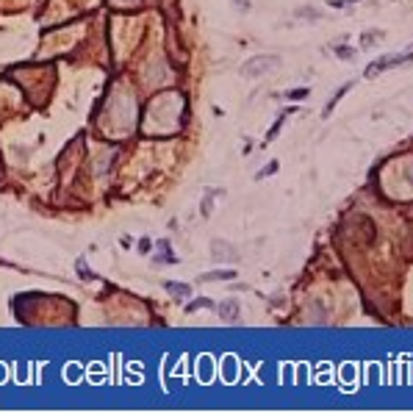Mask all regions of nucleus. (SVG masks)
Here are the masks:
<instances>
[{
	"label": "nucleus",
	"mask_w": 413,
	"mask_h": 416,
	"mask_svg": "<svg viewBox=\"0 0 413 416\" xmlns=\"http://www.w3.org/2000/svg\"><path fill=\"white\" fill-rule=\"evenodd\" d=\"M214 311H217L222 319H236V317H238V303H233V300H225V303L217 305Z\"/></svg>",
	"instance_id": "6"
},
{
	"label": "nucleus",
	"mask_w": 413,
	"mask_h": 416,
	"mask_svg": "<svg viewBox=\"0 0 413 416\" xmlns=\"http://www.w3.org/2000/svg\"><path fill=\"white\" fill-rule=\"evenodd\" d=\"M350 86H352V84L341 86V89H338V92H336V94H333V97H330V103H327V106H324V117H327V114H330V111H333V106H336V103H338V100H341V97H344V94L350 92Z\"/></svg>",
	"instance_id": "10"
},
{
	"label": "nucleus",
	"mask_w": 413,
	"mask_h": 416,
	"mask_svg": "<svg viewBox=\"0 0 413 416\" xmlns=\"http://www.w3.org/2000/svg\"><path fill=\"white\" fill-rule=\"evenodd\" d=\"M336 53L344 58V61H350V58L355 56V50H352V47H344V45H338V47H336Z\"/></svg>",
	"instance_id": "14"
},
{
	"label": "nucleus",
	"mask_w": 413,
	"mask_h": 416,
	"mask_svg": "<svg viewBox=\"0 0 413 416\" xmlns=\"http://www.w3.org/2000/svg\"><path fill=\"white\" fill-rule=\"evenodd\" d=\"M164 286H167V291H169V294L181 297V300L191 297V289H189V286H183V283H164Z\"/></svg>",
	"instance_id": "8"
},
{
	"label": "nucleus",
	"mask_w": 413,
	"mask_h": 416,
	"mask_svg": "<svg viewBox=\"0 0 413 416\" xmlns=\"http://www.w3.org/2000/svg\"><path fill=\"white\" fill-rule=\"evenodd\" d=\"M211 258H214V261H236L238 250L230 244V241L214 239V241H211Z\"/></svg>",
	"instance_id": "3"
},
{
	"label": "nucleus",
	"mask_w": 413,
	"mask_h": 416,
	"mask_svg": "<svg viewBox=\"0 0 413 416\" xmlns=\"http://www.w3.org/2000/svg\"><path fill=\"white\" fill-rule=\"evenodd\" d=\"M383 39V31H364V39H361V47L364 50H371L374 45Z\"/></svg>",
	"instance_id": "7"
},
{
	"label": "nucleus",
	"mask_w": 413,
	"mask_h": 416,
	"mask_svg": "<svg viewBox=\"0 0 413 416\" xmlns=\"http://www.w3.org/2000/svg\"><path fill=\"white\" fill-rule=\"evenodd\" d=\"M233 3H236V8H244V11L250 8V0H233Z\"/></svg>",
	"instance_id": "18"
},
{
	"label": "nucleus",
	"mask_w": 413,
	"mask_h": 416,
	"mask_svg": "<svg viewBox=\"0 0 413 416\" xmlns=\"http://www.w3.org/2000/svg\"><path fill=\"white\" fill-rule=\"evenodd\" d=\"M350 3H358V0H330L333 8H344V6H350Z\"/></svg>",
	"instance_id": "17"
},
{
	"label": "nucleus",
	"mask_w": 413,
	"mask_h": 416,
	"mask_svg": "<svg viewBox=\"0 0 413 416\" xmlns=\"http://www.w3.org/2000/svg\"><path fill=\"white\" fill-rule=\"evenodd\" d=\"M300 17L302 20H319V11H316V8H300Z\"/></svg>",
	"instance_id": "13"
},
{
	"label": "nucleus",
	"mask_w": 413,
	"mask_h": 416,
	"mask_svg": "<svg viewBox=\"0 0 413 416\" xmlns=\"http://www.w3.org/2000/svg\"><path fill=\"white\" fill-rule=\"evenodd\" d=\"M158 247H161V258H158V264H175L178 258H175V253H172V250H169V244L167 241H158Z\"/></svg>",
	"instance_id": "11"
},
{
	"label": "nucleus",
	"mask_w": 413,
	"mask_h": 416,
	"mask_svg": "<svg viewBox=\"0 0 413 416\" xmlns=\"http://www.w3.org/2000/svg\"><path fill=\"white\" fill-rule=\"evenodd\" d=\"M217 197H225L222 189H208L203 197V205H200V211H203V217H211V208H214V200Z\"/></svg>",
	"instance_id": "5"
},
{
	"label": "nucleus",
	"mask_w": 413,
	"mask_h": 416,
	"mask_svg": "<svg viewBox=\"0 0 413 416\" xmlns=\"http://www.w3.org/2000/svg\"><path fill=\"white\" fill-rule=\"evenodd\" d=\"M411 58H413V45H411L408 50H402V53H388V56L377 58V61H371L369 67H366V72H364V75H366V78H374V75H380V72L391 70V67H399V64H408Z\"/></svg>",
	"instance_id": "2"
},
{
	"label": "nucleus",
	"mask_w": 413,
	"mask_h": 416,
	"mask_svg": "<svg viewBox=\"0 0 413 416\" xmlns=\"http://www.w3.org/2000/svg\"><path fill=\"white\" fill-rule=\"evenodd\" d=\"M288 97H291V100H302V97H308V89H294V92H288Z\"/></svg>",
	"instance_id": "15"
},
{
	"label": "nucleus",
	"mask_w": 413,
	"mask_h": 416,
	"mask_svg": "<svg viewBox=\"0 0 413 416\" xmlns=\"http://www.w3.org/2000/svg\"><path fill=\"white\" fill-rule=\"evenodd\" d=\"M236 277V269H214V272H203L197 280L203 283H217V280H233Z\"/></svg>",
	"instance_id": "4"
},
{
	"label": "nucleus",
	"mask_w": 413,
	"mask_h": 416,
	"mask_svg": "<svg viewBox=\"0 0 413 416\" xmlns=\"http://www.w3.org/2000/svg\"><path fill=\"white\" fill-rule=\"evenodd\" d=\"M277 167H280V161H277V158H272V161L266 164V167H264L261 172H255V181H264V178H272L275 172H277Z\"/></svg>",
	"instance_id": "9"
},
{
	"label": "nucleus",
	"mask_w": 413,
	"mask_h": 416,
	"mask_svg": "<svg viewBox=\"0 0 413 416\" xmlns=\"http://www.w3.org/2000/svg\"><path fill=\"white\" fill-rule=\"evenodd\" d=\"M197 308H217V305L211 303L208 297H200V300H194V303H191V305H189V308H186V311H189V314H191V311H197Z\"/></svg>",
	"instance_id": "12"
},
{
	"label": "nucleus",
	"mask_w": 413,
	"mask_h": 416,
	"mask_svg": "<svg viewBox=\"0 0 413 416\" xmlns=\"http://www.w3.org/2000/svg\"><path fill=\"white\" fill-rule=\"evenodd\" d=\"M280 67V58L277 56H252L241 64V75L244 78H261L266 72H275Z\"/></svg>",
	"instance_id": "1"
},
{
	"label": "nucleus",
	"mask_w": 413,
	"mask_h": 416,
	"mask_svg": "<svg viewBox=\"0 0 413 416\" xmlns=\"http://www.w3.org/2000/svg\"><path fill=\"white\" fill-rule=\"evenodd\" d=\"M280 125H283V117H280V120H277V122H275V128H272V131H269V134H266V139H275V136L280 134Z\"/></svg>",
	"instance_id": "16"
}]
</instances>
